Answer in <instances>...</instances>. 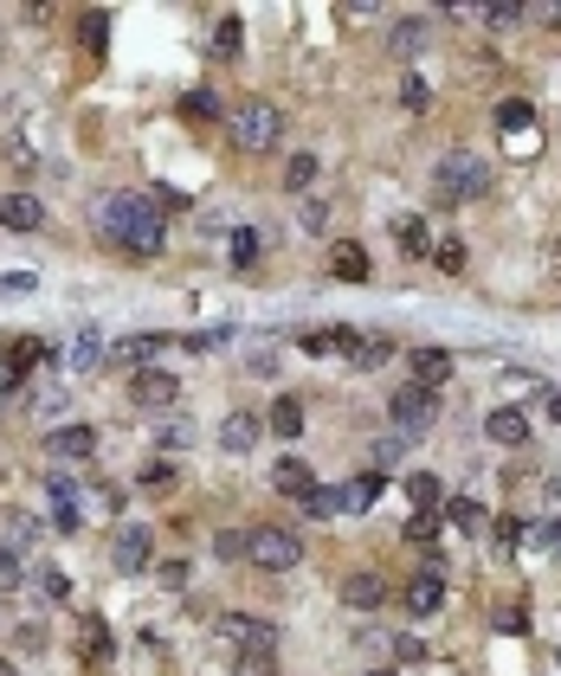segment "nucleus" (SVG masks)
<instances>
[{"label": "nucleus", "mask_w": 561, "mask_h": 676, "mask_svg": "<svg viewBox=\"0 0 561 676\" xmlns=\"http://www.w3.org/2000/svg\"><path fill=\"white\" fill-rule=\"evenodd\" d=\"M265 432H272V425H265V412H252V406H239V412L219 419V445H226V451H252Z\"/></svg>", "instance_id": "nucleus-12"}, {"label": "nucleus", "mask_w": 561, "mask_h": 676, "mask_svg": "<svg viewBox=\"0 0 561 676\" xmlns=\"http://www.w3.org/2000/svg\"><path fill=\"white\" fill-rule=\"evenodd\" d=\"M407 503H414V516H439V503H445V483L432 471H414L407 476Z\"/></svg>", "instance_id": "nucleus-21"}, {"label": "nucleus", "mask_w": 561, "mask_h": 676, "mask_svg": "<svg viewBox=\"0 0 561 676\" xmlns=\"http://www.w3.org/2000/svg\"><path fill=\"white\" fill-rule=\"evenodd\" d=\"M175 336H130V341H117V361H130V367H148L162 348H168Z\"/></svg>", "instance_id": "nucleus-25"}, {"label": "nucleus", "mask_w": 561, "mask_h": 676, "mask_svg": "<svg viewBox=\"0 0 561 676\" xmlns=\"http://www.w3.org/2000/svg\"><path fill=\"white\" fill-rule=\"evenodd\" d=\"M497 130L510 135V130H536V104L529 97H503L497 104Z\"/></svg>", "instance_id": "nucleus-26"}, {"label": "nucleus", "mask_w": 561, "mask_h": 676, "mask_svg": "<svg viewBox=\"0 0 561 676\" xmlns=\"http://www.w3.org/2000/svg\"><path fill=\"white\" fill-rule=\"evenodd\" d=\"M401 600H407L414 618H432V612L445 606V574H420V580H407V593H401Z\"/></svg>", "instance_id": "nucleus-17"}, {"label": "nucleus", "mask_w": 561, "mask_h": 676, "mask_svg": "<svg viewBox=\"0 0 561 676\" xmlns=\"http://www.w3.org/2000/svg\"><path fill=\"white\" fill-rule=\"evenodd\" d=\"M136 483H142V490H175V483H181V471H175L168 458H155V464H142Z\"/></svg>", "instance_id": "nucleus-36"}, {"label": "nucleus", "mask_w": 561, "mask_h": 676, "mask_svg": "<svg viewBox=\"0 0 561 676\" xmlns=\"http://www.w3.org/2000/svg\"><path fill=\"white\" fill-rule=\"evenodd\" d=\"M432 265L445 270V277H458V270L472 265V252H465V239H432Z\"/></svg>", "instance_id": "nucleus-28"}, {"label": "nucleus", "mask_w": 561, "mask_h": 676, "mask_svg": "<svg viewBox=\"0 0 561 676\" xmlns=\"http://www.w3.org/2000/svg\"><path fill=\"white\" fill-rule=\"evenodd\" d=\"M478 194H491V161L478 148H445L439 168H432V201L458 206V201H478Z\"/></svg>", "instance_id": "nucleus-2"}, {"label": "nucleus", "mask_w": 561, "mask_h": 676, "mask_svg": "<svg viewBox=\"0 0 561 676\" xmlns=\"http://www.w3.org/2000/svg\"><path fill=\"white\" fill-rule=\"evenodd\" d=\"M374 496H381V471L349 476V483H343V516H361V509H374Z\"/></svg>", "instance_id": "nucleus-23"}, {"label": "nucleus", "mask_w": 561, "mask_h": 676, "mask_svg": "<svg viewBox=\"0 0 561 676\" xmlns=\"http://www.w3.org/2000/svg\"><path fill=\"white\" fill-rule=\"evenodd\" d=\"M401 104H407V110L420 117L426 104H432V90H426V77H407V84H401Z\"/></svg>", "instance_id": "nucleus-41"}, {"label": "nucleus", "mask_w": 561, "mask_h": 676, "mask_svg": "<svg viewBox=\"0 0 561 676\" xmlns=\"http://www.w3.org/2000/svg\"><path fill=\"white\" fill-rule=\"evenodd\" d=\"M104 354H110L104 336H77V348H71V374H97V367H104Z\"/></svg>", "instance_id": "nucleus-29"}, {"label": "nucleus", "mask_w": 561, "mask_h": 676, "mask_svg": "<svg viewBox=\"0 0 561 676\" xmlns=\"http://www.w3.org/2000/svg\"><path fill=\"white\" fill-rule=\"evenodd\" d=\"M33 580H39V593H46V600H65V593H71V580L59 574V567H39Z\"/></svg>", "instance_id": "nucleus-40"}, {"label": "nucleus", "mask_w": 561, "mask_h": 676, "mask_svg": "<svg viewBox=\"0 0 561 676\" xmlns=\"http://www.w3.org/2000/svg\"><path fill=\"white\" fill-rule=\"evenodd\" d=\"M549 265H556V277H561V239H556V245H549Z\"/></svg>", "instance_id": "nucleus-53"}, {"label": "nucleus", "mask_w": 561, "mask_h": 676, "mask_svg": "<svg viewBox=\"0 0 561 676\" xmlns=\"http://www.w3.org/2000/svg\"><path fill=\"white\" fill-rule=\"evenodd\" d=\"M426 46V20H394V33H387V52L394 59H414Z\"/></svg>", "instance_id": "nucleus-24"}, {"label": "nucleus", "mask_w": 561, "mask_h": 676, "mask_svg": "<svg viewBox=\"0 0 561 676\" xmlns=\"http://www.w3.org/2000/svg\"><path fill=\"white\" fill-rule=\"evenodd\" d=\"M246 554H252V567H265V574H290V567L303 560V541H297V529L259 522V529H246Z\"/></svg>", "instance_id": "nucleus-4"}, {"label": "nucleus", "mask_w": 561, "mask_h": 676, "mask_svg": "<svg viewBox=\"0 0 561 676\" xmlns=\"http://www.w3.org/2000/svg\"><path fill=\"white\" fill-rule=\"evenodd\" d=\"M181 117H188V123H213V117H219V97H213L207 84L188 90V97H181Z\"/></svg>", "instance_id": "nucleus-32"}, {"label": "nucleus", "mask_w": 561, "mask_h": 676, "mask_svg": "<svg viewBox=\"0 0 561 676\" xmlns=\"http://www.w3.org/2000/svg\"><path fill=\"white\" fill-rule=\"evenodd\" d=\"M407 535L420 541V547H432V535H439V516H414V522H407Z\"/></svg>", "instance_id": "nucleus-46"}, {"label": "nucleus", "mask_w": 561, "mask_h": 676, "mask_svg": "<svg viewBox=\"0 0 561 676\" xmlns=\"http://www.w3.org/2000/svg\"><path fill=\"white\" fill-rule=\"evenodd\" d=\"M0 676H20V671H13V664H0Z\"/></svg>", "instance_id": "nucleus-54"}, {"label": "nucleus", "mask_w": 561, "mask_h": 676, "mask_svg": "<svg viewBox=\"0 0 561 676\" xmlns=\"http://www.w3.org/2000/svg\"><path fill=\"white\" fill-rule=\"evenodd\" d=\"M46 451H52V458H91V451H97V432H91V425H59V432H46Z\"/></svg>", "instance_id": "nucleus-18"}, {"label": "nucleus", "mask_w": 561, "mask_h": 676, "mask_svg": "<svg viewBox=\"0 0 561 676\" xmlns=\"http://www.w3.org/2000/svg\"><path fill=\"white\" fill-rule=\"evenodd\" d=\"M368 245L361 239H336V252H330V277H343V283H368Z\"/></svg>", "instance_id": "nucleus-16"}, {"label": "nucleus", "mask_w": 561, "mask_h": 676, "mask_svg": "<svg viewBox=\"0 0 561 676\" xmlns=\"http://www.w3.org/2000/svg\"><path fill=\"white\" fill-rule=\"evenodd\" d=\"M491 535H497V547L510 554V547H516V535H523V522H516V516H503V522H497Z\"/></svg>", "instance_id": "nucleus-47"}, {"label": "nucleus", "mask_w": 561, "mask_h": 676, "mask_svg": "<svg viewBox=\"0 0 561 676\" xmlns=\"http://www.w3.org/2000/svg\"><path fill=\"white\" fill-rule=\"evenodd\" d=\"M445 522H452V529H465V535H485V509H478V503H465V496H458V503H445Z\"/></svg>", "instance_id": "nucleus-33"}, {"label": "nucleus", "mask_w": 561, "mask_h": 676, "mask_svg": "<svg viewBox=\"0 0 561 676\" xmlns=\"http://www.w3.org/2000/svg\"><path fill=\"white\" fill-rule=\"evenodd\" d=\"M272 483H278V490L290 496V503H303V496L317 490V471H310L303 458H278V464H272Z\"/></svg>", "instance_id": "nucleus-19"}, {"label": "nucleus", "mask_w": 561, "mask_h": 676, "mask_svg": "<svg viewBox=\"0 0 561 676\" xmlns=\"http://www.w3.org/2000/svg\"><path fill=\"white\" fill-rule=\"evenodd\" d=\"M265 425H272L278 438H303V400H297V394H278L272 412H265Z\"/></svg>", "instance_id": "nucleus-22"}, {"label": "nucleus", "mask_w": 561, "mask_h": 676, "mask_svg": "<svg viewBox=\"0 0 561 676\" xmlns=\"http://www.w3.org/2000/svg\"><path fill=\"white\" fill-rule=\"evenodd\" d=\"M387 419H394V425H401V432L414 438V432H426V425L439 419V394H432V387H414V381H407V387H401V394L387 400Z\"/></svg>", "instance_id": "nucleus-6"}, {"label": "nucleus", "mask_w": 561, "mask_h": 676, "mask_svg": "<svg viewBox=\"0 0 561 676\" xmlns=\"http://www.w3.org/2000/svg\"><path fill=\"white\" fill-rule=\"evenodd\" d=\"M478 20H485V26H516L523 7H516V0H510V7H478Z\"/></svg>", "instance_id": "nucleus-42"}, {"label": "nucleus", "mask_w": 561, "mask_h": 676, "mask_svg": "<svg viewBox=\"0 0 561 676\" xmlns=\"http://www.w3.org/2000/svg\"><path fill=\"white\" fill-rule=\"evenodd\" d=\"M110 657H117V638H110V625H104L97 612H84V618H77V664H84V671H104Z\"/></svg>", "instance_id": "nucleus-8"}, {"label": "nucleus", "mask_w": 561, "mask_h": 676, "mask_svg": "<svg viewBox=\"0 0 561 676\" xmlns=\"http://www.w3.org/2000/svg\"><path fill=\"white\" fill-rule=\"evenodd\" d=\"M361 676H394V671H361Z\"/></svg>", "instance_id": "nucleus-55"}, {"label": "nucleus", "mask_w": 561, "mask_h": 676, "mask_svg": "<svg viewBox=\"0 0 561 676\" xmlns=\"http://www.w3.org/2000/svg\"><path fill=\"white\" fill-rule=\"evenodd\" d=\"M97 226L130 252V258H162L168 252V226H162V213L148 194H110V201L97 206Z\"/></svg>", "instance_id": "nucleus-1"}, {"label": "nucleus", "mask_w": 561, "mask_h": 676, "mask_svg": "<svg viewBox=\"0 0 561 676\" xmlns=\"http://www.w3.org/2000/svg\"><path fill=\"white\" fill-rule=\"evenodd\" d=\"M407 381H414V387H432V394H439V387L452 381V354H445V348H432V341L407 348Z\"/></svg>", "instance_id": "nucleus-9"}, {"label": "nucleus", "mask_w": 561, "mask_h": 676, "mask_svg": "<svg viewBox=\"0 0 561 676\" xmlns=\"http://www.w3.org/2000/svg\"><path fill=\"white\" fill-rule=\"evenodd\" d=\"M297 509H303V516H343V490H323V483H317Z\"/></svg>", "instance_id": "nucleus-35"}, {"label": "nucleus", "mask_w": 561, "mask_h": 676, "mask_svg": "<svg viewBox=\"0 0 561 676\" xmlns=\"http://www.w3.org/2000/svg\"><path fill=\"white\" fill-rule=\"evenodd\" d=\"M343 606H349V612H381V606H387V580H381V574H368V567L349 574V580H343Z\"/></svg>", "instance_id": "nucleus-13"}, {"label": "nucleus", "mask_w": 561, "mask_h": 676, "mask_svg": "<svg viewBox=\"0 0 561 676\" xmlns=\"http://www.w3.org/2000/svg\"><path fill=\"white\" fill-rule=\"evenodd\" d=\"M0 226H7V232H39V226H46V201H39V194H7V201H0Z\"/></svg>", "instance_id": "nucleus-14"}, {"label": "nucleus", "mask_w": 561, "mask_h": 676, "mask_svg": "<svg viewBox=\"0 0 561 676\" xmlns=\"http://www.w3.org/2000/svg\"><path fill=\"white\" fill-rule=\"evenodd\" d=\"M33 361H39V341H33V336H20V348L7 354V381H20V374H26Z\"/></svg>", "instance_id": "nucleus-38"}, {"label": "nucleus", "mask_w": 561, "mask_h": 676, "mask_svg": "<svg viewBox=\"0 0 561 676\" xmlns=\"http://www.w3.org/2000/svg\"><path fill=\"white\" fill-rule=\"evenodd\" d=\"M523 625H529L523 606H497V631H523Z\"/></svg>", "instance_id": "nucleus-48"}, {"label": "nucleus", "mask_w": 561, "mask_h": 676, "mask_svg": "<svg viewBox=\"0 0 561 676\" xmlns=\"http://www.w3.org/2000/svg\"><path fill=\"white\" fill-rule=\"evenodd\" d=\"M394 657H401V664H414V657H426V644H420V638H407V631H401V638H394Z\"/></svg>", "instance_id": "nucleus-50"}, {"label": "nucleus", "mask_w": 561, "mask_h": 676, "mask_svg": "<svg viewBox=\"0 0 561 676\" xmlns=\"http://www.w3.org/2000/svg\"><path fill=\"white\" fill-rule=\"evenodd\" d=\"M485 438L503 445V451H516V445H529V419H523L516 406H497L491 419H485Z\"/></svg>", "instance_id": "nucleus-15"}, {"label": "nucleus", "mask_w": 561, "mask_h": 676, "mask_svg": "<svg viewBox=\"0 0 561 676\" xmlns=\"http://www.w3.org/2000/svg\"><path fill=\"white\" fill-rule=\"evenodd\" d=\"M130 400L148 406V412H162V406L181 400V381H175V374H162V367H136V381H130Z\"/></svg>", "instance_id": "nucleus-11"}, {"label": "nucleus", "mask_w": 561, "mask_h": 676, "mask_svg": "<svg viewBox=\"0 0 561 676\" xmlns=\"http://www.w3.org/2000/svg\"><path fill=\"white\" fill-rule=\"evenodd\" d=\"M104 33H110V13H77V46L91 59H104Z\"/></svg>", "instance_id": "nucleus-27"}, {"label": "nucleus", "mask_w": 561, "mask_h": 676, "mask_svg": "<svg viewBox=\"0 0 561 676\" xmlns=\"http://www.w3.org/2000/svg\"><path fill=\"white\" fill-rule=\"evenodd\" d=\"M310 181H317V155H310V148H297V155L284 161V188H290V194H303Z\"/></svg>", "instance_id": "nucleus-30"}, {"label": "nucleus", "mask_w": 561, "mask_h": 676, "mask_svg": "<svg viewBox=\"0 0 561 676\" xmlns=\"http://www.w3.org/2000/svg\"><path fill=\"white\" fill-rule=\"evenodd\" d=\"M549 554L561 560V522H549Z\"/></svg>", "instance_id": "nucleus-52"}, {"label": "nucleus", "mask_w": 561, "mask_h": 676, "mask_svg": "<svg viewBox=\"0 0 561 676\" xmlns=\"http://www.w3.org/2000/svg\"><path fill=\"white\" fill-rule=\"evenodd\" d=\"M91 509H97V516H110V509H123V496H117L110 483H97V490H91Z\"/></svg>", "instance_id": "nucleus-44"}, {"label": "nucleus", "mask_w": 561, "mask_h": 676, "mask_svg": "<svg viewBox=\"0 0 561 676\" xmlns=\"http://www.w3.org/2000/svg\"><path fill=\"white\" fill-rule=\"evenodd\" d=\"M110 560H117V574H148V560H155V535L130 522V529H117V547H110Z\"/></svg>", "instance_id": "nucleus-10"}, {"label": "nucleus", "mask_w": 561, "mask_h": 676, "mask_svg": "<svg viewBox=\"0 0 561 676\" xmlns=\"http://www.w3.org/2000/svg\"><path fill=\"white\" fill-rule=\"evenodd\" d=\"M401 451H407V438H374V471H394Z\"/></svg>", "instance_id": "nucleus-39"}, {"label": "nucleus", "mask_w": 561, "mask_h": 676, "mask_svg": "<svg viewBox=\"0 0 561 676\" xmlns=\"http://www.w3.org/2000/svg\"><path fill=\"white\" fill-rule=\"evenodd\" d=\"M219 638L232 644V657H239V651H278V625H272V618H252V612H226V618H219Z\"/></svg>", "instance_id": "nucleus-5"}, {"label": "nucleus", "mask_w": 561, "mask_h": 676, "mask_svg": "<svg viewBox=\"0 0 561 676\" xmlns=\"http://www.w3.org/2000/svg\"><path fill=\"white\" fill-rule=\"evenodd\" d=\"M148 201H155V213H181V206H188V194H181V188H155Z\"/></svg>", "instance_id": "nucleus-43"}, {"label": "nucleus", "mask_w": 561, "mask_h": 676, "mask_svg": "<svg viewBox=\"0 0 561 676\" xmlns=\"http://www.w3.org/2000/svg\"><path fill=\"white\" fill-rule=\"evenodd\" d=\"M13 644H20V651H39V644H46V625H20Z\"/></svg>", "instance_id": "nucleus-49"}, {"label": "nucleus", "mask_w": 561, "mask_h": 676, "mask_svg": "<svg viewBox=\"0 0 561 676\" xmlns=\"http://www.w3.org/2000/svg\"><path fill=\"white\" fill-rule=\"evenodd\" d=\"M336 348H343V361H349L355 374H374V367H387V361H394V341H387V336H355V329H336Z\"/></svg>", "instance_id": "nucleus-7"}, {"label": "nucleus", "mask_w": 561, "mask_h": 676, "mask_svg": "<svg viewBox=\"0 0 561 676\" xmlns=\"http://www.w3.org/2000/svg\"><path fill=\"white\" fill-rule=\"evenodd\" d=\"M226 135H232V148H246V155H272L284 135V117L278 104H265V97H246L232 117H226Z\"/></svg>", "instance_id": "nucleus-3"}, {"label": "nucleus", "mask_w": 561, "mask_h": 676, "mask_svg": "<svg viewBox=\"0 0 561 676\" xmlns=\"http://www.w3.org/2000/svg\"><path fill=\"white\" fill-rule=\"evenodd\" d=\"M394 245H401V258H432V232H426L420 213H401V219H394Z\"/></svg>", "instance_id": "nucleus-20"}, {"label": "nucleus", "mask_w": 561, "mask_h": 676, "mask_svg": "<svg viewBox=\"0 0 561 676\" xmlns=\"http://www.w3.org/2000/svg\"><path fill=\"white\" fill-rule=\"evenodd\" d=\"M20 580V547H0V593Z\"/></svg>", "instance_id": "nucleus-45"}, {"label": "nucleus", "mask_w": 561, "mask_h": 676, "mask_svg": "<svg viewBox=\"0 0 561 676\" xmlns=\"http://www.w3.org/2000/svg\"><path fill=\"white\" fill-rule=\"evenodd\" d=\"M259 258H265V239H259L252 226H246V232H232V270H252Z\"/></svg>", "instance_id": "nucleus-31"}, {"label": "nucleus", "mask_w": 561, "mask_h": 676, "mask_svg": "<svg viewBox=\"0 0 561 676\" xmlns=\"http://www.w3.org/2000/svg\"><path fill=\"white\" fill-rule=\"evenodd\" d=\"M213 52H219V59H239V20H232V13L213 26Z\"/></svg>", "instance_id": "nucleus-37"}, {"label": "nucleus", "mask_w": 561, "mask_h": 676, "mask_svg": "<svg viewBox=\"0 0 561 676\" xmlns=\"http://www.w3.org/2000/svg\"><path fill=\"white\" fill-rule=\"evenodd\" d=\"M542 412H549V419H561V387H542Z\"/></svg>", "instance_id": "nucleus-51"}, {"label": "nucleus", "mask_w": 561, "mask_h": 676, "mask_svg": "<svg viewBox=\"0 0 561 676\" xmlns=\"http://www.w3.org/2000/svg\"><path fill=\"white\" fill-rule=\"evenodd\" d=\"M232 676H278V651H239Z\"/></svg>", "instance_id": "nucleus-34"}]
</instances>
